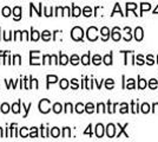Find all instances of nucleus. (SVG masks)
<instances>
[{
    "mask_svg": "<svg viewBox=\"0 0 158 142\" xmlns=\"http://www.w3.org/2000/svg\"><path fill=\"white\" fill-rule=\"evenodd\" d=\"M46 81H47V89H48L50 84H53V83H57L58 82V77L56 75H47Z\"/></svg>",
    "mask_w": 158,
    "mask_h": 142,
    "instance_id": "9",
    "label": "nucleus"
},
{
    "mask_svg": "<svg viewBox=\"0 0 158 142\" xmlns=\"http://www.w3.org/2000/svg\"><path fill=\"white\" fill-rule=\"evenodd\" d=\"M51 110V101L47 100V98H44L39 102V111L43 113V114H47L48 111Z\"/></svg>",
    "mask_w": 158,
    "mask_h": 142,
    "instance_id": "2",
    "label": "nucleus"
},
{
    "mask_svg": "<svg viewBox=\"0 0 158 142\" xmlns=\"http://www.w3.org/2000/svg\"><path fill=\"white\" fill-rule=\"evenodd\" d=\"M86 36H87V39L91 41H94L98 39V28L94 26H91L87 28V32H86Z\"/></svg>",
    "mask_w": 158,
    "mask_h": 142,
    "instance_id": "3",
    "label": "nucleus"
},
{
    "mask_svg": "<svg viewBox=\"0 0 158 142\" xmlns=\"http://www.w3.org/2000/svg\"><path fill=\"white\" fill-rule=\"evenodd\" d=\"M97 111H98V113H100V111H102V113H105L106 111L105 104H104V103H98V104H97Z\"/></svg>",
    "mask_w": 158,
    "mask_h": 142,
    "instance_id": "41",
    "label": "nucleus"
},
{
    "mask_svg": "<svg viewBox=\"0 0 158 142\" xmlns=\"http://www.w3.org/2000/svg\"><path fill=\"white\" fill-rule=\"evenodd\" d=\"M52 110L54 114H60L63 111V105L60 103H54L52 105Z\"/></svg>",
    "mask_w": 158,
    "mask_h": 142,
    "instance_id": "13",
    "label": "nucleus"
},
{
    "mask_svg": "<svg viewBox=\"0 0 158 142\" xmlns=\"http://www.w3.org/2000/svg\"><path fill=\"white\" fill-rule=\"evenodd\" d=\"M7 54H8V51H0V64H1V61H2V57H5Z\"/></svg>",
    "mask_w": 158,
    "mask_h": 142,
    "instance_id": "53",
    "label": "nucleus"
},
{
    "mask_svg": "<svg viewBox=\"0 0 158 142\" xmlns=\"http://www.w3.org/2000/svg\"><path fill=\"white\" fill-rule=\"evenodd\" d=\"M146 63H148V64H149V65H152V64H153V63H155V62H153V57H152L151 54H149V56H148V57H146Z\"/></svg>",
    "mask_w": 158,
    "mask_h": 142,
    "instance_id": "49",
    "label": "nucleus"
},
{
    "mask_svg": "<svg viewBox=\"0 0 158 142\" xmlns=\"http://www.w3.org/2000/svg\"><path fill=\"white\" fill-rule=\"evenodd\" d=\"M124 30H125V32H126V36L124 37V41H131V34H130V32H131V28H130V27H125Z\"/></svg>",
    "mask_w": 158,
    "mask_h": 142,
    "instance_id": "33",
    "label": "nucleus"
},
{
    "mask_svg": "<svg viewBox=\"0 0 158 142\" xmlns=\"http://www.w3.org/2000/svg\"><path fill=\"white\" fill-rule=\"evenodd\" d=\"M70 63H71L72 65H77V64H79V57L77 56V54H72L71 58H70Z\"/></svg>",
    "mask_w": 158,
    "mask_h": 142,
    "instance_id": "27",
    "label": "nucleus"
},
{
    "mask_svg": "<svg viewBox=\"0 0 158 142\" xmlns=\"http://www.w3.org/2000/svg\"><path fill=\"white\" fill-rule=\"evenodd\" d=\"M13 14H14V20H20V18H21V7L20 6L14 7Z\"/></svg>",
    "mask_w": 158,
    "mask_h": 142,
    "instance_id": "10",
    "label": "nucleus"
},
{
    "mask_svg": "<svg viewBox=\"0 0 158 142\" xmlns=\"http://www.w3.org/2000/svg\"><path fill=\"white\" fill-rule=\"evenodd\" d=\"M0 32H1V27H0Z\"/></svg>",
    "mask_w": 158,
    "mask_h": 142,
    "instance_id": "58",
    "label": "nucleus"
},
{
    "mask_svg": "<svg viewBox=\"0 0 158 142\" xmlns=\"http://www.w3.org/2000/svg\"><path fill=\"white\" fill-rule=\"evenodd\" d=\"M71 136V129L69 127H65L63 129V137H70Z\"/></svg>",
    "mask_w": 158,
    "mask_h": 142,
    "instance_id": "37",
    "label": "nucleus"
},
{
    "mask_svg": "<svg viewBox=\"0 0 158 142\" xmlns=\"http://www.w3.org/2000/svg\"><path fill=\"white\" fill-rule=\"evenodd\" d=\"M148 87V82L143 80V78H139V82H138V88L139 89H145Z\"/></svg>",
    "mask_w": 158,
    "mask_h": 142,
    "instance_id": "34",
    "label": "nucleus"
},
{
    "mask_svg": "<svg viewBox=\"0 0 158 142\" xmlns=\"http://www.w3.org/2000/svg\"><path fill=\"white\" fill-rule=\"evenodd\" d=\"M106 135L107 137H114L116 135V126L113 123H109L106 127Z\"/></svg>",
    "mask_w": 158,
    "mask_h": 142,
    "instance_id": "4",
    "label": "nucleus"
},
{
    "mask_svg": "<svg viewBox=\"0 0 158 142\" xmlns=\"http://www.w3.org/2000/svg\"><path fill=\"white\" fill-rule=\"evenodd\" d=\"M4 136V133H2V128H0V137Z\"/></svg>",
    "mask_w": 158,
    "mask_h": 142,
    "instance_id": "57",
    "label": "nucleus"
},
{
    "mask_svg": "<svg viewBox=\"0 0 158 142\" xmlns=\"http://www.w3.org/2000/svg\"><path fill=\"white\" fill-rule=\"evenodd\" d=\"M41 39H43V41H51V32H50V31H47V30L43 31V32H41Z\"/></svg>",
    "mask_w": 158,
    "mask_h": 142,
    "instance_id": "15",
    "label": "nucleus"
},
{
    "mask_svg": "<svg viewBox=\"0 0 158 142\" xmlns=\"http://www.w3.org/2000/svg\"><path fill=\"white\" fill-rule=\"evenodd\" d=\"M111 37L114 41H118L119 39L122 38V34H120V30H119V27H113V28H112Z\"/></svg>",
    "mask_w": 158,
    "mask_h": 142,
    "instance_id": "5",
    "label": "nucleus"
},
{
    "mask_svg": "<svg viewBox=\"0 0 158 142\" xmlns=\"http://www.w3.org/2000/svg\"><path fill=\"white\" fill-rule=\"evenodd\" d=\"M32 108V103H30L28 105H25L24 103H23V109H25V115H24V117H27V115H28V111H30V109Z\"/></svg>",
    "mask_w": 158,
    "mask_h": 142,
    "instance_id": "43",
    "label": "nucleus"
},
{
    "mask_svg": "<svg viewBox=\"0 0 158 142\" xmlns=\"http://www.w3.org/2000/svg\"><path fill=\"white\" fill-rule=\"evenodd\" d=\"M81 14V10H80V7L76 6V5H72V14L73 17H79Z\"/></svg>",
    "mask_w": 158,
    "mask_h": 142,
    "instance_id": "16",
    "label": "nucleus"
},
{
    "mask_svg": "<svg viewBox=\"0 0 158 142\" xmlns=\"http://www.w3.org/2000/svg\"><path fill=\"white\" fill-rule=\"evenodd\" d=\"M145 62H144V59H143V56L142 54H138L137 56V64H139V65H143Z\"/></svg>",
    "mask_w": 158,
    "mask_h": 142,
    "instance_id": "48",
    "label": "nucleus"
},
{
    "mask_svg": "<svg viewBox=\"0 0 158 142\" xmlns=\"http://www.w3.org/2000/svg\"><path fill=\"white\" fill-rule=\"evenodd\" d=\"M122 114H126V113H129V105H127V103H122L120 104V110H119Z\"/></svg>",
    "mask_w": 158,
    "mask_h": 142,
    "instance_id": "28",
    "label": "nucleus"
},
{
    "mask_svg": "<svg viewBox=\"0 0 158 142\" xmlns=\"http://www.w3.org/2000/svg\"><path fill=\"white\" fill-rule=\"evenodd\" d=\"M125 88H127V89H135L136 88V85H135V80H132V78L127 80V84L125 85Z\"/></svg>",
    "mask_w": 158,
    "mask_h": 142,
    "instance_id": "36",
    "label": "nucleus"
},
{
    "mask_svg": "<svg viewBox=\"0 0 158 142\" xmlns=\"http://www.w3.org/2000/svg\"><path fill=\"white\" fill-rule=\"evenodd\" d=\"M69 85H70V83H69V81H67L66 78H63V80L60 81V84H59L60 89H63V90H65V89L69 88Z\"/></svg>",
    "mask_w": 158,
    "mask_h": 142,
    "instance_id": "22",
    "label": "nucleus"
},
{
    "mask_svg": "<svg viewBox=\"0 0 158 142\" xmlns=\"http://www.w3.org/2000/svg\"><path fill=\"white\" fill-rule=\"evenodd\" d=\"M69 57L66 56V54H59V64H61V65H66L67 63H69Z\"/></svg>",
    "mask_w": 158,
    "mask_h": 142,
    "instance_id": "14",
    "label": "nucleus"
},
{
    "mask_svg": "<svg viewBox=\"0 0 158 142\" xmlns=\"http://www.w3.org/2000/svg\"><path fill=\"white\" fill-rule=\"evenodd\" d=\"M50 134L52 137H58L60 135V130L59 128H57V127H54V128L51 129V131H50Z\"/></svg>",
    "mask_w": 158,
    "mask_h": 142,
    "instance_id": "25",
    "label": "nucleus"
},
{
    "mask_svg": "<svg viewBox=\"0 0 158 142\" xmlns=\"http://www.w3.org/2000/svg\"><path fill=\"white\" fill-rule=\"evenodd\" d=\"M51 59H52V56H50V54H45L44 56V58H43V64H51Z\"/></svg>",
    "mask_w": 158,
    "mask_h": 142,
    "instance_id": "42",
    "label": "nucleus"
},
{
    "mask_svg": "<svg viewBox=\"0 0 158 142\" xmlns=\"http://www.w3.org/2000/svg\"><path fill=\"white\" fill-rule=\"evenodd\" d=\"M52 61L54 62V64H59V61H58L57 56H54V54H52Z\"/></svg>",
    "mask_w": 158,
    "mask_h": 142,
    "instance_id": "54",
    "label": "nucleus"
},
{
    "mask_svg": "<svg viewBox=\"0 0 158 142\" xmlns=\"http://www.w3.org/2000/svg\"><path fill=\"white\" fill-rule=\"evenodd\" d=\"M20 105H21V101H18L17 103H13L12 107H11V110L13 111L14 114H19L20 113Z\"/></svg>",
    "mask_w": 158,
    "mask_h": 142,
    "instance_id": "12",
    "label": "nucleus"
},
{
    "mask_svg": "<svg viewBox=\"0 0 158 142\" xmlns=\"http://www.w3.org/2000/svg\"><path fill=\"white\" fill-rule=\"evenodd\" d=\"M143 37H144V34H143V28H142V27H136V30H135V38H136V41H143Z\"/></svg>",
    "mask_w": 158,
    "mask_h": 142,
    "instance_id": "6",
    "label": "nucleus"
},
{
    "mask_svg": "<svg viewBox=\"0 0 158 142\" xmlns=\"http://www.w3.org/2000/svg\"><path fill=\"white\" fill-rule=\"evenodd\" d=\"M114 87V81L111 80V78H109V80H106L105 81V88L106 89H112Z\"/></svg>",
    "mask_w": 158,
    "mask_h": 142,
    "instance_id": "29",
    "label": "nucleus"
},
{
    "mask_svg": "<svg viewBox=\"0 0 158 142\" xmlns=\"http://www.w3.org/2000/svg\"><path fill=\"white\" fill-rule=\"evenodd\" d=\"M117 11H119V12H120V14H122V10H120V6H119V4H116V6H114V10H113V12H112L111 15H113V14L116 13Z\"/></svg>",
    "mask_w": 158,
    "mask_h": 142,
    "instance_id": "52",
    "label": "nucleus"
},
{
    "mask_svg": "<svg viewBox=\"0 0 158 142\" xmlns=\"http://www.w3.org/2000/svg\"><path fill=\"white\" fill-rule=\"evenodd\" d=\"M10 105H8V103H2L1 104V107H0V110H1V113L2 114H7L8 111H10Z\"/></svg>",
    "mask_w": 158,
    "mask_h": 142,
    "instance_id": "24",
    "label": "nucleus"
},
{
    "mask_svg": "<svg viewBox=\"0 0 158 142\" xmlns=\"http://www.w3.org/2000/svg\"><path fill=\"white\" fill-rule=\"evenodd\" d=\"M142 113H144V114H148L149 111H150V105L148 104V103H143L142 104Z\"/></svg>",
    "mask_w": 158,
    "mask_h": 142,
    "instance_id": "38",
    "label": "nucleus"
},
{
    "mask_svg": "<svg viewBox=\"0 0 158 142\" xmlns=\"http://www.w3.org/2000/svg\"><path fill=\"white\" fill-rule=\"evenodd\" d=\"M151 8V5L150 4H146V2H143L142 5H140V15H142V13L144 12V11H149Z\"/></svg>",
    "mask_w": 158,
    "mask_h": 142,
    "instance_id": "26",
    "label": "nucleus"
},
{
    "mask_svg": "<svg viewBox=\"0 0 158 142\" xmlns=\"http://www.w3.org/2000/svg\"><path fill=\"white\" fill-rule=\"evenodd\" d=\"M102 61H103V58L99 56V54H94L92 58V63L94 64V65H99L100 63H102Z\"/></svg>",
    "mask_w": 158,
    "mask_h": 142,
    "instance_id": "23",
    "label": "nucleus"
},
{
    "mask_svg": "<svg viewBox=\"0 0 158 142\" xmlns=\"http://www.w3.org/2000/svg\"><path fill=\"white\" fill-rule=\"evenodd\" d=\"M13 64H21V57L19 54H14L13 56Z\"/></svg>",
    "mask_w": 158,
    "mask_h": 142,
    "instance_id": "44",
    "label": "nucleus"
},
{
    "mask_svg": "<svg viewBox=\"0 0 158 142\" xmlns=\"http://www.w3.org/2000/svg\"><path fill=\"white\" fill-rule=\"evenodd\" d=\"M11 13H12V10L8 6H5L1 10V15H4V17H10Z\"/></svg>",
    "mask_w": 158,
    "mask_h": 142,
    "instance_id": "18",
    "label": "nucleus"
},
{
    "mask_svg": "<svg viewBox=\"0 0 158 142\" xmlns=\"http://www.w3.org/2000/svg\"><path fill=\"white\" fill-rule=\"evenodd\" d=\"M136 8H137V5H136V4H133V2H127V4H126V13H129L130 10L135 11Z\"/></svg>",
    "mask_w": 158,
    "mask_h": 142,
    "instance_id": "31",
    "label": "nucleus"
},
{
    "mask_svg": "<svg viewBox=\"0 0 158 142\" xmlns=\"http://www.w3.org/2000/svg\"><path fill=\"white\" fill-rule=\"evenodd\" d=\"M81 63L84 64V65H89L90 64V52L89 54H84V56H81Z\"/></svg>",
    "mask_w": 158,
    "mask_h": 142,
    "instance_id": "21",
    "label": "nucleus"
},
{
    "mask_svg": "<svg viewBox=\"0 0 158 142\" xmlns=\"http://www.w3.org/2000/svg\"><path fill=\"white\" fill-rule=\"evenodd\" d=\"M40 38V32H38V31H35L34 28H31V37H30V39H32L33 41H39Z\"/></svg>",
    "mask_w": 158,
    "mask_h": 142,
    "instance_id": "11",
    "label": "nucleus"
},
{
    "mask_svg": "<svg viewBox=\"0 0 158 142\" xmlns=\"http://www.w3.org/2000/svg\"><path fill=\"white\" fill-rule=\"evenodd\" d=\"M100 36H102V39L104 41H106L110 37V30L107 27H102L100 30Z\"/></svg>",
    "mask_w": 158,
    "mask_h": 142,
    "instance_id": "7",
    "label": "nucleus"
},
{
    "mask_svg": "<svg viewBox=\"0 0 158 142\" xmlns=\"http://www.w3.org/2000/svg\"><path fill=\"white\" fill-rule=\"evenodd\" d=\"M83 14H84L85 17H90V15L92 14V8H91L90 6L84 7V10H83Z\"/></svg>",
    "mask_w": 158,
    "mask_h": 142,
    "instance_id": "32",
    "label": "nucleus"
},
{
    "mask_svg": "<svg viewBox=\"0 0 158 142\" xmlns=\"http://www.w3.org/2000/svg\"><path fill=\"white\" fill-rule=\"evenodd\" d=\"M153 13H155V14H158V5H157V7L155 8V11H153Z\"/></svg>",
    "mask_w": 158,
    "mask_h": 142,
    "instance_id": "56",
    "label": "nucleus"
},
{
    "mask_svg": "<svg viewBox=\"0 0 158 142\" xmlns=\"http://www.w3.org/2000/svg\"><path fill=\"white\" fill-rule=\"evenodd\" d=\"M30 137H38V129L35 128V127H32V128H31Z\"/></svg>",
    "mask_w": 158,
    "mask_h": 142,
    "instance_id": "39",
    "label": "nucleus"
},
{
    "mask_svg": "<svg viewBox=\"0 0 158 142\" xmlns=\"http://www.w3.org/2000/svg\"><path fill=\"white\" fill-rule=\"evenodd\" d=\"M104 135V126L102 123H98L96 126V136L97 137H103Z\"/></svg>",
    "mask_w": 158,
    "mask_h": 142,
    "instance_id": "8",
    "label": "nucleus"
},
{
    "mask_svg": "<svg viewBox=\"0 0 158 142\" xmlns=\"http://www.w3.org/2000/svg\"><path fill=\"white\" fill-rule=\"evenodd\" d=\"M118 127H119V128H120V131H119L118 134H117V137H119V136L122 135V134H124V135H125V137H129V135H127V134H126V133H125V128H126V127H127V123H126V124H125V126H124V127H122L120 124H118Z\"/></svg>",
    "mask_w": 158,
    "mask_h": 142,
    "instance_id": "30",
    "label": "nucleus"
},
{
    "mask_svg": "<svg viewBox=\"0 0 158 142\" xmlns=\"http://www.w3.org/2000/svg\"><path fill=\"white\" fill-rule=\"evenodd\" d=\"M71 88H72V89H78V88H79L78 80H76V78H73L72 81H71Z\"/></svg>",
    "mask_w": 158,
    "mask_h": 142,
    "instance_id": "46",
    "label": "nucleus"
},
{
    "mask_svg": "<svg viewBox=\"0 0 158 142\" xmlns=\"http://www.w3.org/2000/svg\"><path fill=\"white\" fill-rule=\"evenodd\" d=\"M71 37H72L73 41H83V37H84V31H83V28L79 26L73 27L72 31H71Z\"/></svg>",
    "mask_w": 158,
    "mask_h": 142,
    "instance_id": "1",
    "label": "nucleus"
},
{
    "mask_svg": "<svg viewBox=\"0 0 158 142\" xmlns=\"http://www.w3.org/2000/svg\"><path fill=\"white\" fill-rule=\"evenodd\" d=\"M65 113H72L73 111V105L71 103H66L65 104V110H64Z\"/></svg>",
    "mask_w": 158,
    "mask_h": 142,
    "instance_id": "45",
    "label": "nucleus"
},
{
    "mask_svg": "<svg viewBox=\"0 0 158 142\" xmlns=\"http://www.w3.org/2000/svg\"><path fill=\"white\" fill-rule=\"evenodd\" d=\"M63 15H70V7H63Z\"/></svg>",
    "mask_w": 158,
    "mask_h": 142,
    "instance_id": "51",
    "label": "nucleus"
},
{
    "mask_svg": "<svg viewBox=\"0 0 158 142\" xmlns=\"http://www.w3.org/2000/svg\"><path fill=\"white\" fill-rule=\"evenodd\" d=\"M158 85V82L157 80H155V78H152V80H150V82H149V88L150 89H156Z\"/></svg>",
    "mask_w": 158,
    "mask_h": 142,
    "instance_id": "35",
    "label": "nucleus"
},
{
    "mask_svg": "<svg viewBox=\"0 0 158 142\" xmlns=\"http://www.w3.org/2000/svg\"><path fill=\"white\" fill-rule=\"evenodd\" d=\"M20 136L21 137H27V136H30V134H27V128L26 127H23V128H20Z\"/></svg>",
    "mask_w": 158,
    "mask_h": 142,
    "instance_id": "40",
    "label": "nucleus"
},
{
    "mask_svg": "<svg viewBox=\"0 0 158 142\" xmlns=\"http://www.w3.org/2000/svg\"><path fill=\"white\" fill-rule=\"evenodd\" d=\"M84 111H85V105H84L83 103H77V104H76V113L81 114V113H84Z\"/></svg>",
    "mask_w": 158,
    "mask_h": 142,
    "instance_id": "19",
    "label": "nucleus"
},
{
    "mask_svg": "<svg viewBox=\"0 0 158 142\" xmlns=\"http://www.w3.org/2000/svg\"><path fill=\"white\" fill-rule=\"evenodd\" d=\"M103 62H104V64H106V65H111L112 64V54H105L104 58H103Z\"/></svg>",
    "mask_w": 158,
    "mask_h": 142,
    "instance_id": "17",
    "label": "nucleus"
},
{
    "mask_svg": "<svg viewBox=\"0 0 158 142\" xmlns=\"http://www.w3.org/2000/svg\"><path fill=\"white\" fill-rule=\"evenodd\" d=\"M34 87H35V89H38V81L34 78Z\"/></svg>",
    "mask_w": 158,
    "mask_h": 142,
    "instance_id": "55",
    "label": "nucleus"
},
{
    "mask_svg": "<svg viewBox=\"0 0 158 142\" xmlns=\"http://www.w3.org/2000/svg\"><path fill=\"white\" fill-rule=\"evenodd\" d=\"M85 111L87 113V114H92L93 111H94V105H93V103H87V104H85Z\"/></svg>",
    "mask_w": 158,
    "mask_h": 142,
    "instance_id": "20",
    "label": "nucleus"
},
{
    "mask_svg": "<svg viewBox=\"0 0 158 142\" xmlns=\"http://www.w3.org/2000/svg\"><path fill=\"white\" fill-rule=\"evenodd\" d=\"M131 105H132V110H131L132 113H133V114H136V113H138V109H137V108H138V104H137L136 102L133 101V102H132V103H131Z\"/></svg>",
    "mask_w": 158,
    "mask_h": 142,
    "instance_id": "47",
    "label": "nucleus"
},
{
    "mask_svg": "<svg viewBox=\"0 0 158 142\" xmlns=\"http://www.w3.org/2000/svg\"><path fill=\"white\" fill-rule=\"evenodd\" d=\"M91 128H92V126H91V124H89V127H87V129H86L85 131H84V134H89V135L91 136L92 135V130H91Z\"/></svg>",
    "mask_w": 158,
    "mask_h": 142,
    "instance_id": "50",
    "label": "nucleus"
}]
</instances>
